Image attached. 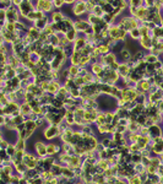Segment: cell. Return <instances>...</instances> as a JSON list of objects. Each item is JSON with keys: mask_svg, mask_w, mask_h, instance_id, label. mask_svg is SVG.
<instances>
[{"mask_svg": "<svg viewBox=\"0 0 163 184\" xmlns=\"http://www.w3.org/2000/svg\"><path fill=\"white\" fill-rule=\"evenodd\" d=\"M34 9H36V6H33V3L29 1V0H23L22 4L18 6L20 15H21L22 17H25V19H26Z\"/></svg>", "mask_w": 163, "mask_h": 184, "instance_id": "1", "label": "cell"}, {"mask_svg": "<svg viewBox=\"0 0 163 184\" xmlns=\"http://www.w3.org/2000/svg\"><path fill=\"white\" fill-rule=\"evenodd\" d=\"M53 8H54L53 1H49V0H38V1L36 3V9L44 12V14L52 11Z\"/></svg>", "mask_w": 163, "mask_h": 184, "instance_id": "2", "label": "cell"}, {"mask_svg": "<svg viewBox=\"0 0 163 184\" xmlns=\"http://www.w3.org/2000/svg\"><path fill=\"white\" fill-rule=\"evenodd\" d=\"M58 136H60V131H59L58 125H50L44 130V137L47 140H53Z\"/></svg>", "mask_w": 163, "mask_h": 184, "instance_id": "3", "label": "cell"}, {"mask_svg": "<svg viewBox=\"0 0 163 184\" xmlns=\"http://www.w3.org/2000/svg\"><path fill=\"white\" fill-rule=\"evenodd\" d=\"M91 27V25L88 23L87 20H76V21H74V30L76 31V32H86L88 28Z\"/></svg>", "mask_w": 163, "mask_h": 184, "instance_id": "4", "label": "cell"}, {"mask_svg": "<svg viewBox=\"0 0 163 184\" xmlns=\"http://www.w3.org/2000/svg\"><path fill=\"white\" fill-rule=\"evenodd\" d=\"M87 10H86V1H76L73 6V12L75 16H81L84 15Z\"/></svg>", "mask_w": 163, "mask_h": 184, "instance_id": "5", "label": "cell"}, {"mask_svg": "<svg viewBox=\"0 0 163 184\" xmlns=\"http://www.w3.org/2000/svg\"><path fill=\"white\" fill-rule=\"evenodd\" d=\"M45 17H47V16H45L44 12L39 11V10H37V9H34L33 11L26 17V20H27V21H29V22H33L34 23L36 21H38V20H42V19H45Z\"/></svg>", "mask_w": 163, "mask_h": 184, "instance_id": "6", "label": "cell"}, {"mask_svg": "<svg viewBox=\"0 0 163 184\" xmlns=\"http://www.w3.org/2000/svg\"><path fill=\"white\" fill-rule=\"evenodd\" d=\"M34 150H36L37 155H38L40 158H44L45 156L48 155L47 146H45L42 141H36V142H34Z\"/></svg>", "mask_w": 163, "mask_h": 184, "instance_id": "7", "label": "cell"}, {"mask_svg": "<svg viewBox=\"0 0 163 184\" xmlns=\"http://www.w3.org/2000/svg\"><path fill=\"white\" fill-rule=\"evenodd\" d=\"M99 61L103 65H112L114 63V61H116V57H115V53L113 52H110L108 54H105V55H102Z\"/></svg>", "mask_w": 163, "mask_h": 184, "instance_id": "8", "label": "cell"}, {"mask_svg": "<svg viewBox=\"0 0 163 184\" xmlns=\"http://www.w3.org/2000/svg\"><path fill=\"white\" fill-rule=\"evenodd\" d=\"M87 47V41L85 37H79L74 42V52H81L84 48Z\"/></svg>", "mask_w": 163, "mask_h": 184, "instance_id": "9", "label": "cell"}, {"mask_svg": "<svg viewBox=\"0 0 163 184\" xmlns=\"http://www.w3.org/2000/svg\"><path fill=\"white\" fill-rule=\"evenodd\" d=\"M140 45L144 49H147V50H151L152 48V38L150 37V36H145V37H141L140 41H139Z\"/></svg>", "mask_w": 163, "mask_h": 184, "instance_id": "10", "label": "cell"}, {"mask_svg": "<svg viewBox=\"0 0 163 184\" xmlns=\"http://www.w3.org/2000/svg\"><path fill=\"white\" fill-rule=\"evenodd\" d=\"M149 136L151 137V139H155V137L162 136V129L157 124L150 126L149 128Z\"/></svg>", "mask_w": 163, "mask_h": 184, "instance_id": "11", "label": "cell"}, {"mask_svg": "<svg viewBox=\"0 0 163 184\" xmlns=\"http://www.w3.org/2000/svg\"><path fill=\"white\" fill-rule=\"evenodd\" d=\"M130 73H131V69L128 66V64H126V63H120V66L118 69V74H119V76H121V79L125 78V76H128V75H130Z\"/></svg>", "mask_w": 163, "mask_h": 184, "instance_id": "12", "label": "cell"}, {"mask_svg": "<svg viewBox=\"0 0 163 184\" xmlns=\"http://www.w3.org/2000/svg\"><path fill=\"white\" fill-rule=\"evenodd\" d=\"M91 69H92V74L95 76H99L102 73H103V69H104V65L98 61V63H93L91 65Z\"/></svg>", "mask_w": 163, "mask_h": 184, "instance_id": "13", "label": "cell"}, {"mask_svg": "<svg viewBox=\"0 0 163 184\" xmlns=\"http://www.w3.org/2000/svg\"><path fill=\"white\" fill-rule=\"evenodd\" d=\"M65 14L62 12V11H59V10H57V11H54L52 14V22H55V23H60V22H63L64 20H65Z\"/></svg>", "mask_w": 163, "mask_h": 184, "instance_id": "14", "label": "cell"}, {"mask_svg": "<svg viewBox=\"0 0 163 184\" xmlns=\"http://www.w3.org/2000/svg\"><path fill=\"white\" fill-rule=\"evenodd\" d=\"M49 25V20H48V17H45V19H42V20H38V21H36L34 23H33V27H36L38 31H42L47 27Z\"/></svg>", "mask_w": 163, "mask_h": 184, "instance_id": "15", "label": "cell"}, {"mask_svg": "<svg viewBox=\"0 0 163 184\" xmlns=\"http://www.w3.org/2000/svg\"><path fill=\"white\" fill-rule=\"evenodd\" d=\"M119 32H120V28L118 27V25H112V27L109 28V37L115 39L116 42H118V41H120L119 39Z\"/></svg>", "mask_w": 163, "mask_h": 184, "instance_id": "16", "label": "cell"}, {"mask_svg": "<svg viewBox=\"0 0 163 184\" xmlns=\"http://www.w3.org/2000/svg\"><path fill=\"white\" fill-rule=\"evenodd\" d=\"M27 36H29L33 41H38L39 37H40V31H38L36 27H29L28 28V32H27Z\"/></svg>", "mask_w": 163, "mask_h": 184, "instance_id": "17", "label": "cell"}, {"mask_svg": "<svg viewBox=\"0 0 163 184\" xmlns=\"http://www.w3.org/2000/svg\"><path fill=\"white\" fill-rule=\"evenodd\" d=\"M151 151L153 152L155 155H158V156L163 155V141L156 142V144L152 145V150H151Z\"/></svg>", "mask_w": 163, "mask_h": 184, "instance_id": "18", "label": "cell"}, {"mask_svg": "<svg viewBox=\"0 0 163 184\" xmlns=\"http://www.w3.org/2000/svg\"><path fill=\"white\" fill-rule=\"evenodd\" d=\"M70 61H71V65L79 66V65H80V61H81V53L74 52L73 55L70 57Z\"/></svg>", "mask_w": 163, "mask_h": 184, "instance_id": "19", "label": "cell"}, {"mask_svg": "<svg viewBox=\"0 0 163 184\" xmlns=\"http://www.w3.org/2000/svg\"><path fill=\"white\" fill-rule=\"evenodd\" d=\"M15 170H16V172H17V174H25L27 171H28V167L25 165L23 162H21V163H18V165H15Z\"/></svg>", "mask_w": 163, "mask_h": 184, "instance_id": "20", "label": "cell"}, {"mask_svg": "<svg viewBox=\"0 0 163 184\" xmlns=\"http://www.w3.org/2000/svg\"><path fill=\"white\" fill-rule=\"evenodd\" d=\"M58 151H60V147L57 145V144H49L47 146V152H48V155L49 156H53L55 155Z\"/></svg>", "mask_w": 163, "mask_h": 184, "instance_id": "21", "label": "cell"}, {"mask_svg": "<svg viewBox=\"0 0 163 184\" xmlns=\"http://www.w3.org/2000/svg\"><path fill=\"white\" fill-rule=\"evenodd\" d=\"M20 111H21V114L22 115H29L32 113V108H31V106H29L28 103H26V102H25V103L20 107Z\"/></svg>", "mask_w": 163, "mask_h": 184, "instance_id": "22", "label": "cell"}, {"mask_svg": "<svg viewBox=\"0 0 163 184\" xmlns=\"http://www.w3.org/2000/svg\"><path fill=\"white\" fill-rule=\"evenodd\" d=\"M98 50H99V53L101 55H105V54H108L110 53V47L108 44H104V43H101L98 45Z\"/></svg>", "mask_w": 163, "mask_h": 184, "instance_id": "23", "label": "cell"}, {"mask_svg": "<svg viewBox=\"0 0 163 184\" xmlns=\"http://www.w3.org/2000/svg\"><path fill=\"white\" fill-rule=\"evenodd\" d=\"M120 57L123 58L124 63H126V61H128V60H130V59L132 58V57H131V53H130V52H129V50L126 49V48H123V49L120 50Z\"/></svg>", "mask_w": 163, "mask_h": 184, "instance_id": "24", "label": "cell"}, {"mask_svg": "<svg viewBox=\"0 0 163 184\" xmlns=\"http://www.w3.org/2000/svg\"><path fill=\"white\" fill-rule=\"evenodd\" d=\"M76 34H77V32H76V31L73 28V30H70L69 32L65 34V37L68 38V41H69V42L71 43V42H75V41L77 39V37H76Z\"/></svg>", "mask_w": 163, "mask_h": 184, "instance_id": "25", "label": "cell"}, {"mask_svg": "<svg viewBox=\"0 0 163 184\" xmlns=\"http://www.w3.org/2000/svg\"><path fill=\"white\" fill-rule=\"evenodd\" d=\"M158 60V57L157 55H155V54H147V55H145V61H146V64H155L156 61Z\"/></svg>", "mask_w": 163, "mask_h": 184, "instance_id": "26", "label": "cell"}, {"mask_svg": "<svg viewBox=\"0 0 163 184\" xmlns=\"http://www.w3.org/2000/svg\"><path fill=\"white\" fill-rule=\"evenodd\" d=\"M69 73H70V76L71 78H77V75H79V71H80V68L79 66H75V65H71L69 66Z\"/></svg>", "mask_w": 163, "mask_h": 184, "instance_id": "27", "label": "cell"}, {"mask_svg": "<svg viewBox=\"0 0 163 184\" xmlns=\"http://www.w3.org/2000/svg\"><path fill=\"white\" fill-rule=\"evenodd\" d=\"M129 34H130V38H131L132 41H140V38H141V34H140L139 28H135V30L130 31Z\"/></svg>", "mask_w": 163, "mask_h": 184, "instance_id": "28", "label": "cell"}, {"mask_svg": "<svg viewBox=\"0 0 163 184\" xmlns=\"http://www.w3.org/2000/svg\"><path fill=\"white\" fill-rule=\"evenodd\" d=\"M16 150L17 151H25V149H26V145H25V140L23 139H18L16 140Z\"/></svg>", "mask_w": 163, "mask_h": 184, "instance_id": "29", "label": "cell"}, {"mask_svg": "<svg viewBox=\"0 0 163 184\" xmlns=\"http://www.w3.org/2000/svg\"><path fill=\"white\" fill-rule=\"evenodd\" d=\"M114 115H115V113H114V112H112V111L105 112V122H107V124H112V123H113Z\"/></svg>", "mask_w": 163, "mask_h": 184, "instance_id": "30", "label": "cell"}, {"mask_svg": "<svg viewBox=\"0 0 163 184\" xmlns=\"http://www.w3.org/2000/svg\"><path fill=\"white\" fill-rule=\"evenodd\" d=\"M92 14L95 15V16H97V17H103V15H104V12H103V9H102L99 5H97L95 9H93V11H92Z\"/></svg>", "mask_w": 163, "mask_h": 184, "instance_id": "31", "label": "cell"}, {"mask_svg": "<svg viewBox=\"0 0 163 184\" xmlns=\"http://www.w3.org/2000/svg\"><path fill=\"white\" fill-rule=\"evenodd\" d=\"M6 152H8V155H9L10 157H14L15 155H16V152H17L16 146L12 145V144H10V145H9V147L6 149Z\"/></svg>", "mask_w": 163, "mask_h": 184, "instance_id": "32", "label": "cell"}, {"mask_svg": "<svg viewBox=\"0 0 163 184\" xmlns=\"http://www.w3.org/2000/svg\"><path fill=\"white\" fill-rule=\"evenodd\" d=\"M88 63H91V58L90 57H81V61H80L79 68H86Z\"/></svg>", "mask_w": 163, "mask_h": 184, "instance_id": "33", "label": "cell"}, {"mask_svg": "<svg viewBox=\"0 0 163 184\" xmlns=\"http://www.w3.org/2000/svg\"><path fill=\"white\" fill-rule=\"evenodd\" d=\"M102 9H103V12H104V14H113V11H114V8L112 6V4H110L109 1L107 3Z\"/></svg>", "mask_w": 163, "mask_h": 184, "instance_id": "34", "label": "cell"}, {"mask_svg": "<svg viewBox=\"0 0 163 184\" xmlns=\"http://www.w3.org/2000/svg\"><path fill=\"white\" fill-rule=\"evenodd\" d=\"M129 184H142V181H141V177L139 174H135L132 178L129 179Z\"/></svg>", "mask_w": 163, "mask_h": 184, "instance_id": "35", "label": "cell"}, {"mask_svg": "<svg viewBox=\"0 0 163 184\" xmlns=\"http://www.w3.org/2000/svg\"><path fill=\"white\" fill-rule=\"evenodd\" d=\"M145 53L144 52H141V50H137V52L132 55V57H134V59L136 60V61H140V60H144L145 59Z\"/></svg>", "mask_w": 163, "mask_h": 184, "instance_id": "36", "label": "cell"}, {"mask_svg": "<svg viewBox=\"0 0 163 184\" xmlns=\"http://www.w3.org/2000/svg\"><path fill=\"white\" fill-rule=\"evenodd\" d=\"M161 165H162V162H161L160 157H152L151 158V166H155L156 168H158Z\"/></svg>", "mask_w": 163, "mask_h": 184, "instance_id": "37", "label": "cell"}, {"mask_svg": "<svg viewBox=\"0 0 163 184\" xmlns=\"http://www.w3.org/2000/svg\"><path fill=\"white\" fill-rule=\"evenodd\" d=\"M1 172L6 173V174H11V173H12V166L11 165H6V166L1 167Z\"/></svg>", "mask_w": 163, "mask_h": 184, "instance_id": "38", "label": "cell"}, {"mask_svg": "<svg viewBox=\"0 0 163 184\" xmlns=\"http://www.w3.org/2000/svg\"><path fill=\"white\" fill-rule=\"evenodd\" d=\"M118 8L123 11V10H125V9H128L129 8V3L128 1H124V0H120L119 1V5H118Z\"/></svg>", "mask_w": 163, "mask_h": 184, "instance_id": "39", "label": "cell"}, {"mask_svg": "<svg viewBox=\"0 0 163 184\" xmlns=\"http://www.w3.org/2000/svg\"><path fill=\"white\" fill-rule=\"evenodd\" d=\"M126 36H128V32H126L125 30H120V32H119V39L123 41V42H125V41H126Z\"/></svg>", "mask_w": 163, "mask_h": 184, "instance_id": "40", "label": "cell"}, {"mask_svg": "<svg viewBox=\"0 0 163 184\" xmlns=\"http://www.w3.org/2000/svg\"><path fill=\"white\" fill-rule=\"evenodd\" d=\"M121 139H124V136H123V134H120V133H118L116 131L115 134H113V140L114 141H116V142H119Z\"/></svg>", "mask_w": 163, "mask_h": 184, "instance_id": "41", "label": "cell"}, {"mask_svg": "<svg viewBox=\"0 0 163 184\" xmlns=\"http://www.w3.org/2000/svg\"><path fill=\"white\" fill-rule=\"evenodd\" d=\"M53 5H54V8H57V9L59 10V9L64 5V0H54V1H53Z\"/></svg>", "mask_w": 163, "mask_h": 184, "instance_id": "42", "label": "cell"}, {"mask_svg": "<svg viewBox=\"0 0 163 184\" xmlns=\"http://www.w3.org/2000/svg\"><path fill=\"white\" fill-rule=\"evenodd\" d=\"M110 142H112V140L110 139H103L102 140V145L104 146V149H109V146H110Z\"/></svg>", "mask_w": 163, "mask_h": 184, "instance_id": "43", "label": "cell"}, {"mask_svg": "<svg viewBox=\"0 0 163 184\" xmlns=\"http://www.w3.org/2000/svg\"><path fill=\"white\" fill-rule=\"evenodd\" d=\"M9 142L6 141V140H5V139H1V149L3 150H6L8 149V147H9Z\"/></svg>", "mask_w": 163, "mask_h": 184, "instance_id": "44", "label": "cell"}, {"mask_svg": "<svg viewBox=\"0 0 163 184\" xmlns=\"http://www.w3.org/2000/svg\"><path fill=\"white\" fill-rule=\"evenodd\" d=\"M45 120V118H38L37 120H36V124H37V126H40L43 124V122Z\"/></svg>", "mask_w": 163, "mask_h": 184, "instance_id": "45", "label": "cell"}, {"mask_svg": "<svg viewBox=\"0 0 163 184\" xmlns=\"http://www.w3.org/2000/svg\"><path fill=\"white\" fill-rule=\"evenodd\" d=\"M120 12H121V10H120L119 8L114 9V11H113V16H114V17H116V16H118V15H120Z\"/></svg>", "mask_w": 163, "mask_h": 184, "instance_id": "46", "label": "cell"}, {"mask_svg": "<svg viewBox=\"0 0 163 184\" xmlns=\"http://www.w3.org/2000/svg\"><path fill=\"white\" fill-rule=\"evenodd\" d=\"M161 26H162V27H163V20H162V23H161Z\"/></svg>", "mask_w": 163, "mask_h": 184, "instance_id": "47", "label": "cell"}, {"mask_svg": "<svg viewBox=\"0 0 163 184\" xmlns=\"http://www.w3.org/2000/svg\"><path fill=\"white\" fill-rule=\"evenodd\" d=\"M76 184H85V183H76Z\"/></svg>", "mask_w": 163, "mask_h": 184, "instance_id": "48", "label": "cell"}, {"mask_svg": "<svg viewBox=\"0 0 163 184\" xmlns=\"http://www.w3.org/2000/svg\"><path fill=\"white\" fill-rule=\"evenodd\" d=\"M162 14H163V9H162Z\"/></svg>", "mask_w": 163, "mask_h": 184, "instance_id": "49", "label": "cell"}]
</instances>
